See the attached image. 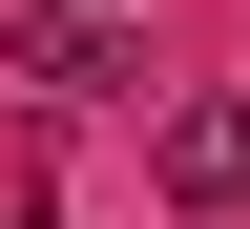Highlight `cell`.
Masks as SVG:
<instances>
[{"mask_svg":"<svg viewBox=\"0 0 250 229\" xmlns=\"http://www.w3.org/2000/svg\"><path fill=\"white\" fill-rule=\"evenodd\" d=\"M0 62H21V104H104V83H125V0H21Z\"/></svg>","mask_w":250,"mask_h":229,"instance_id":"obj_2","label":"cell"},{"mask_svg":"<svg viewBox=\"0 0 250 229\" xmlns=\"http://www.w3.org/2000/svg\"><path fill=\"white\" fill-rule=\"evenodd\" d=\"M146 187H167L188 229H229V208H250V83H208V104L146 125Z\"/></svg>","mask_w":250,"mask_h":229,"instance_id":"obj_1","label":"cell"},{"mask_svg":"<svg viewBox=\"0 0 250 229\" xmlns=\"http://www.w3.org/2000/svg\"><path fill=\"white\" fill-rule=\"evenodd\" d=\"M0 229H62V208H42V187H21V167H0Z\"/></svg>","mask_w":250,"mask_h":229,"instance_id":"obj_3","label":"cell"}]
</instances>
